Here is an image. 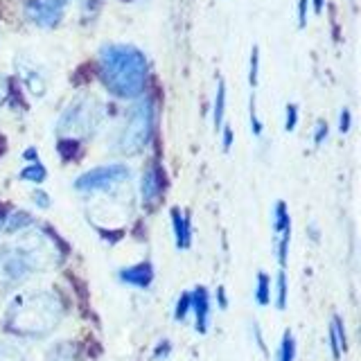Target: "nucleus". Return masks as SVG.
<instances>
[{
	"mask_svg": "<svg viewBox=\"0 0 361 361\" xmlns=\"http://www.w3.org/2000/svg\"><path fill=\"white\" fill-rule=\"evenodd\" d=\"M56 262L54 246L41 233L23 235L16 244L0 251V296L20 285L30 274Z\"/></svg>",
	"mask_w": 361,
	"mask_h": 361,
	"instance_id": "obj_1",
	"label": "nucleus"
},
{
	"mask_svg": "<svg viewBox=\"0 0 361 361\" xmlns=\"http://www.w3.org/2000/svg\"><path fill=\"white\" fill-rule=\"evenodd\" d=\"M63 307L52 291H30L18 296L5 314V330L18 336H45L59 325Z\"/></svg>",
	"mask_w": 361,
	"mask_h": 361,
	"instance_id": "obj_2",
	"label": "nucleus"
},
{
	"mask_svg": "<svg viewBox=\"0 0 361 361\" xmlns=\"http://www.w3.org/2000/svg\"><path fill=\"white\" fill-rule=\"evenodd\" d=\"M99 77L113 95L138 97L147 82L145 54L133 45H106L99 52Z\"/></svg>",
	"mask_w": 361,
	"mask_h": 361,
	"instance_id": "obj_3",
	"label": "nucleus"
},
{
	"mask_svg": "<svg viewBox=\"0 0 361 361\" xmlns=\"http://www.w3.org/2000/svg\"><path fill=\"white\" fill-rule=\"evenodd\" d=\"M154 131V104L152 99H140L129 109L124 120L122 133L118 138V149L127 156L140 154L145 145L149 142Z\"/></svg>",
	"mask_w": 361,
	"mask_h": 361,
	"instance_id": "obj_4",
	"label": "nucleus"
},
{
	"mask_svg": "<svg viewBox=\"0 0 361 361\" xmlns=\"http://www.w3.org/2000/svg\"><path fill=\"white\" fill-rule=\"evenodd\" d=\"M102 122V106L93 97H79L63 111L56 124V133L66 140H82L93 135Z\"/></svg>",
	"mask_w": 361,
	"mask_h": 361,
	"instance_id": "obj_5",
	"label": "nucleus"
},
{
	"mask_svg": "<svg viewBox=\"0 0 361 361\" xmlns=\"http://www.w3.org/2000/svg\"><path fill=\"white\" fill-rule=\"evenodd\" d=\"M129 178V169L124 165H104L95 167L90 172L82 174L75 180V188L79 192H95V190H109L113 185H120Z\"/></svg>",
	"mask_w": 361,
	"mask_h": 361,
	"instance_id": "obj_6",
	"label": "nucleus"
},
{
	"mask_svg": "<svg viewBox=\"0 0 361 361\" xmlns=\"http://www.w3.org/2000/svg\"><path fill=\"white\" fill-rule=\"evenodd\" d=\"M66 0H27L25 14L32 23L41 27H52L61 20Z\"/></svg>",
	"mask_w": 361,
	"mask_h": 361,
	"instance_id": "obj_7",
	"label": "nucleus"
},
{
	"mask_svg": "<svg viewBox=\"0 0 361 361\" xmlns=\"http://www.w3.org/2000/svg\"><path fill=\"white\" fill-rule=\"evenodd\" d=\"M192 296V312H195L197 319V332L206 334L208 332V321H210V296L206 287H197L195 291H190Z\"/></svg>",
	"mask_w": 361,
	"mask_h": 361,
	"instance_id": "obj_8",
	"label": "nucleus"
},
{
	"mask_svg": "<svg viewBox=\"0 0 361 361\" xmlns=\"http://www.w3.org/2000/svg\"><path fill=\"white\" fill-rule=\"evenodd\" d=\"M118 278L122 282H127L131 287H138V289H147L152 285L154 280V267L149 262H140V264H133L129 269H122Z\"/></svg>",
	"mask_w": 361,
	"mask_h": 361,
	"instance_id": "obj_9",
	"label": "nucleus"
},
{
	"mask_svg": "<svg viewBox=\"0 0 361 361\" xmlns=\"http://www.w3.org/2000/svg\"><path fill=\"white\" fill-rule=\"evenodd\" d=\"M140 195H142L145 206H152V203H156L158 197H161V174H158V167H149L142 174Z\"/></svg>",
	"mask_w": 361,
	"mask_h": 361,
	"instance_id": "obj_10",
	"label": "nucleus"
},
{
	"mask_svg": "<svg viewBox=\"0 0 361 361\" xmlns=\"http://www.w3.org/2000/svg\"><path fill=\"white\" fill-rule=\"evenodd\" d=\"M172 226H174V237L178 248H190L192 244V226H190V214H180L178 208L172 210Z\"/></svg>",
	"mask_w": 361,
	"mask_h": 361,
	"instance_id": "obj_11",
	"label": "nucleus"
},
{
	"mask_svg": "<svg viewBox=\"0 0 361 361\" xmlns=\"http://www.w3.org/2000/svg\"><path fill=\"white\" fill-rule=\"evenodd\" d=\"M330 345H332V357L341 359V353L345 350V327L338 316H334L330 325Z\"/></svg>",
	"mask_w": 361,
	"mask_h": 361,
	"instance_id": "obj_12",
	"label": "nucleus"
},
{
	"mask_svg": "<svg viewBox=\"0 0 361 361\" xmlns=\"http://www.w3.org/2000/svg\"><path fill=\"white\" fill-rule=\"evenodd\" d=\"M274 231H276V235L291 231V219H289V210L285 206V201H278L274 208Z\"/></svg>",
	"mask_w": 361,
	"mask_h": 361,
	"instance_id": "obj_13",
	"label": "nucleus"
},
{
	"mask_svg": "<svg viewBox=\"0 0 361 361\" xmlns=\"http://www.w3.org/2000/svg\"><path fill=\"white\" fill-rule=\"evenodd\" d=\"M293 359H296V341H293L291 330H287L282 334V341H280L278 361H293Z\"/></svg>",
	"mask_w": 361,
	"mask_h": 361,
	"instance_id": "obj_14",
	"label": "nucleus"
},
{
	"mask_svg": "<svg viewBox=\"0 0 361 361\" xmlns=\"http://www.w3.org/2000/svg\"><path fill=\"white\" fill-rule=\"evenodd\" d=\"M23 79H25L27 88L32 90L34 95H43L45 93V79L37 71H32V68H23Z\"/></svg>",
	"mask_w": 361,
	"mask_h": 361,
	"instance_id": "obj_15",
	"label": "nucleus"
},
{
	"mask_svg": "<svg viewBox=\"0 0 361 361\" xmlns=\"http://www.w3.org/2000/svg\"><path fill=\"white\" fill-rule=\"evenodd\" d=\"M224 111H226V86L224 82L219 79V84H217V97H214V113H212V118H214V127H221V122H224Z\"/></svg>",
	"mask_w": 361,
	"mask_h": 361,
	"instance_id": "obj_16",
	"label": "nucleus"
},
{
	"mask_svg": "<svg viewBox=\"0 0 361 361\" xmlns=\"http://www.w3.org/2000/svg\"><path fill=\"white\" fill-rule=\"evenodd\" d=\"M255 300L257 305H269L271 300V282H269V276L264 274V271H259L257 274V289H255Z\"/></svg>",
	"mask_w": 361,
	"mask_h": 361,
	"instance_id": "obj_17",
	"label": "nucleus"
},
{
	"mask_svg": "<svg viewBox=\"0 0 361 361\" xmlns=\"http://www.w3.org/2000/svg\"><path fill=\"white\" fill-rule=\"evenodd\" d=\"M276 287H278L276 305H278V310H285V307H287V276H285V269H280V271H278V282H276Z\"/></svg>",
	"mask_w": 361,
	"mask_h": 361,
	"instance_id": "obj_18",
	"label": "nucleus"
},
{
	"mask_svg": "<svg viewBox=\"0 0 361 361\" xmlns=\"http://www.w3.org/2000/svg\"><path fill=\"white\" fill-rule=\"evenodd\" d=\"M190 312H192V296H190V291H185V293H180V298L176 302L174 319L176 321H185Z\"/></svg>",
	"mask_w": 361,
	"mask_h": 361,
	"instance_id": "obj_19",
	"label": "nucleus"
},
{
	"mask_svg": "<svg viewBox=\"0 0 361 361\" xmlns=\"http://www.w3.org/2000/svg\"><path fill=\"white\" fill-rule=\"evenodd\" d=\"M0 361H27V357L16 345L0 343Z\"/></svg>",
	"mask_w": 361,
	"mask_h": 361,
	"instance_id": "obj_20",
	"label": "nucleus"
},
{
	"mask_svg": "<svg viewBox=\"0 0 361 361\" xmlns=\"http://www.w3.org/2000/svg\"><path fill=\"white\" fill-rule=\"evenodd\" d=\"M278 264L280 269H285L287 264V255H289V240H291V231H285L282 235H278Z\"/></svg>",
	"mask_w": 361,
	"mask_h": 361,
	"instance_id": "obj_21",
	"label": "nucleus"
},
{
	"mask_svg": "<svg viewBox=\"0 0 361 361\" xmlns=\"http://www.w3.org/2000/svg\"><path fill=\"white\" fill-rule=\"evenodd\" d=\"M5 224H7V231L14 233V231H20V228H25V226H30L32 217H30L27 212H14Z\"/></svg>",
	"mask_w": 361,
	"mask_h": 361,
	"instance_id": "obj_22",
	"label": "nucleus"
},
{
	"mask_svg": "<svg viewBox=\"0 0 361 361\" xmlns=\"http://www.w3.org/2000/svg\"><path fill=\"white\" fill-rule=\"evenodd\" d=\"M20 178H23V180H34V183H41V180L45 178V167L39 165V163H34V165H30V167L23 169V172H20Z\"/></svg>",
	"mask_w": 361,
	"mask_h": 361,
	"instance_id": "obj_23",
	"label": "nucleus"
},
{
	"mask_svg": "<svg viewBox=\"0 0 361 361\" xmlns=\"http://www.w3.org/2000/svg\"><path fill=\"white\" fill-rule=\"evenodd\" d=\"M257 68H259V50H257V45H253V50H251V73H248V82H251L253 88L257 86Z\"/></svg>",
	"mask_w": 361,
	"mask_h": 361,
	"instance_id": "obj_24",
	"label": "nucleus"
},
{
	"mask_svg": "<svg viewBox=\"0 0 361 361\" xmlns=\"http://www.w3.org/2000/svg\"><path fill=\"white\" fill-rule=\"evenodd\" d=\"M296 122H298V106H296V104H287L285 129H287V131H293V129H296Z\"/></svg>",
	"mask_w": 361,
	"mask_h": 361,
	"instance_id": "obj_25",
	"label": "nucleus"
},
{
	"mask_svg": "<svg viewBox=\"0 0 361 361\" xmlns=\"http://www.w3.org/2000/svg\"><path fill=\"white\" fill-rule=\"evenodd\" d=\"M77 147H79L77 140H66V138H63V140L59 142V152H61V156L68 161V158H73V156L77 154Z\"/></svg>",
	"mask_w": 361,
	"mask_h": 361,
	"instance_id": "obj_26",
	"label": "nucleus"
},
{
	"mask_svg": "<svg viewBox=\"0 0 361 361\" xmlns=\"http://www.w3.org/2000/svg\"><path fill=\"white\" fill-rule=\"evenodd\" d=\"M251 129H253V133H255V135L262 133V122H259L257 111H255V97L251 99Z\"/></svg>",
	"mask_w": 361,
	"mask_h": 361,
	"instance_id": "obj_27",
	"label": "nucleus"
},
{
	"mask_svg": "<svg viewBox=\"0 0 361 361\" xmlns=\"http://www.w3.org/2000/svg\"><path fill=\"white\" fill-rule=\"evenodd\" d=\"M325 138H327V124H325V122H319V124H316L314 142H316V145H321V142H323Z\"/></svg>",
	"mask_w": 361,
	"mask_h": 361,
	"instance_id": "obj_28",
	"label": "nucleus"
},
{
	"mask_svg": "<svg viewBox=\"0 0 361 361\" xmlns=\"http://www.w3.org/2000/svg\"><path fill=\"white\" fill-rule=\"evenodd\" d=\"M307 3L310 0H300L298 3V25L305 27V23H307Z\"/></svg>",
	"mask_w": 361,
	"mask_h": 361,
	"instance_id": "obj_29",
	"label": "nucleus"
},
{
	"mask_svg": "<svg viewBox=\"0 0 361 361\" xmlns=\"http://www.w3.org/2000/svg\"><path fill=\"white\" fill-rule=\"evenodd\" d=\"M169 350H172V345H169V341H161L154 353V359H165L169 355Z\"/></svg>",
	"mask_w": 361,
	"mask_h": 361,
	"instance_id": "obj_30",
	"label": "nucleus"
},
{
	"mask_svg": "<svg viewBox=\"0 0 361 361\" xmlns=\"http://www.w3.org/2000/svg\"><path fill=\"white\" fill-rule=\"evenodd\" d=\"M338 129H341L343 133L350 129V111H348V109H343V111H341V120H338Z\"/></svg>",
	"mask_w": 361,
	"mask_h": 361,
	"instance_id": "obj_31",
	"label": "nucleus"
},
{
	"mask_svg": "<svg viewBox=\"0 0 361 361\" xmlns=\"http://www.w3.org/2000/svg\"><path fill=\"white\" fill-rule=\"evenodd\" d=\"M231 145H233V131H231V127H226L224 129V152H228Z\"/></svg>",
	"mask_w": 361,
	"mask_h": 361,
	"instance_id": "obj_32",
	"label": "nucleus"
},
{
	"mask_svg": "<svg viewBox=\"0 0 361 361\" xmlns=\"http://www.w3.org/2000/svg\"><path fill=\"white\" fill-rule=\"evenodd\" d=\"M34 201H37V206H41V208H48L50 206V201H48V197H45V192H37V195H34Z\"/></svg>",
	"mask_w": 361,
	"mask_h": 361,
	"instance_id": "obj_33",
	"label": "nucleus"
},
{
	"mask_svg": "<svg viewBox=\"0 0 361 361\" xmlns=\"http://www.w3.org/2000/svg\"><path fill=\"white\" fill-rule=\"evenodd\" d=\"M217 298H219V307H221V310L228 307V300H226V291H224V287L217 289Z\"/></svg>",
	"mask_w": 361,
	"mask_h": 361,
	"instance_id": "obj_34",
	"label": "nucleus"
},
{
	"mask_svg": "<svg viewBox=\"0 0 361 361\" xmlns=\"http://www.w3.org/2000/svg\"><path fill=\"white\" fill-rule=\"evenodd\" d=\"M5 97H7V79L0 77V104L5 102Z\"/></svg>",
	"mask_w": 361,
	"mask_h": 361,
	"instance_id": "obj_35",
	"label": "nucleus"
},
{
	"mask_svg": "<svg viewBox=\"0 0 361 361\" xmlns=\"http://www.w3.org/2000/svg\"><path fill=\"white\" fill-rule=\"evenodd\" d=\"M5 221H7V210H5L3 206H0V231H3Z\"/></svg>",
	"mask_w": 361,
	"mask_h": 361,
	"instance_id": "obj_36",
	"label": "nucleus"
},
{
	"mask_svg": "<svg viewBox=\"0 0 361 361\" xmlns=\"http://www.w3.org/2000/svg\"><path fill=\"white\" fill-rule=\"evenodd\" d=\"M25 158H27V161H37V152H34V149H27V152H25Z\"/></svg>",
	"mask_w": 361,
	"mask_h": 361,
	"instance_id": "obj_37",
	"label": "nucleus"
},
{
	"mask_svg": "<svg viewBox=\"0 0 361 361\" xmlns=\"http://www.w3.org/2000/svg\"><path fill=\"white\" fill-rule=\"evenodd\" d=\"M314 9H316V11H321V9H323V0H314Z\"/></svg>",
	"mask_w": 361,
	"mask_h": 361,
	"instance_id": "obj_38",
	"label": "nucleus"
}]
</instances>
